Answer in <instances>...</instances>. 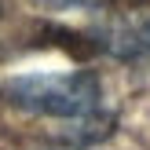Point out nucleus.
Listing matches in <instances>:
<instances>
[{
  "mask_svg": "<svg viewBox=\"0 0 150 150\" xmlns=\"http://www.w3.org/2000/svg\"><path fill=\"white\" fill-rule=\"evenodd\" d=\"M4 99L26 114L40 117H92L99 110L103 84L95 73L73 70V73H22L4 84Z\"/></svg>",
  "mask_w": 150,
  "mask_h": 150,
  "instance_id": "1",
  "label": "nucleus"
},
{
  "mask_svg": "<svg viewBox=\"0 0 150 150\" xmlns=\"http://www.w3.org/2000/svg\"><path fill=\"white\" fill-rule=\"evenodd\" d=\"M103 48L117 59H136L150 51V18H125L103 29Z\"/></svg>",
  "mask_w": 150,
  "mask_h": 150,
  "instance_id": "2",
  "label": "nucleus"
},
{
  "mask_svg": "<svg viewBox=\"0 0 150 150\" xmlns=\"http://www.w3.org/2000/svg\"><path fill=\"white\" fill-rule=\"evenodd\" d=\"M40 4H51V7H114V4H143V0H40Z\"/></svg>",
  "mask_w": 150,
  "mask_h": 150,
  "instance_id": "3",
  "label": "nucleus"
}]
</instances>
